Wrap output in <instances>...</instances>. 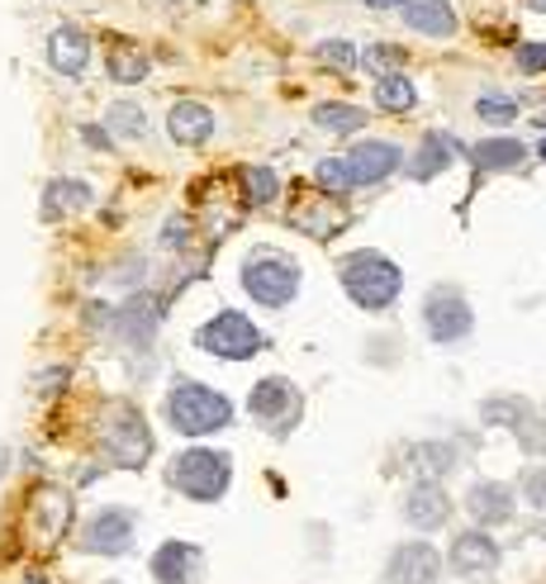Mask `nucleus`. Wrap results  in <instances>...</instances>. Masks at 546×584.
<instances>
[{
	"instance_id": "obj_34",
	"label": "nucleus",
	"mask_w": 546,
	"mask_h": 584,
	"mask_svg": "<svg viewBox=\"0 0 546 584\" xmlns=\"http://www.w3.org/2000/svg\"><path fill=\"white\" fill-rule=\"evenodd\" d=\"M86 142H95V148H110V134H105V128H86Z\"/></svg>"
},
{
	"instance_id": "obj_29",
	"label": "nucleus",
	"mask_w": 546,
	"mask_h": 584,
	"mask_svg": "<svg viewBox=\"0 0 546 584\" xmlns=\"http://www.w3.org/2000/svg\"><path fill=\"white\" fill-rule=\"evenodd\" d=\"M476 114L485 124H509V119H519V105L509 95H476Z\"/></svg>"
},
{
	"instance_id": "obj_13",
	"label": "nucleus",
	"mask_w": 546,
	"mask_h": 584,
	"mask_svg": "<svg viewBox=\"0 0 546 584\" xmlns=\"http://www.w3.org/2000/svg\"><path fill=\"white\" fill-rule=\"evenodd\" d=\"M385 584H442V551L423 537H409L385 556Z\"/></svg>"
},
{
	"instance_id": "obj_26",
	"label": "nucleus",
	"mask_w": 546,
	"mask_h": 584,
	"mask_svg": "<svg viewBox=\"0 0 546 584\" xmlns=\"http://www.w3.org/2000/svg\"><path fill=\"white\" fill-rule=\"evenodd\" d=\"M86 205H91V185H86V181H53L48 185V199H43V214H48V219H57V214L86 209Z\"/></svg>"
},
{
	"instance_id": "obj_22",
	"label": "nucleus",
	"mask_w": 546,
	"mask_h": 584,
	"mask_svg": "<svg viewBox=\"0 0 546 584\" xmlns=\"http://www.w3.org/2000/svg\"><path fill=\"white\" fill-rule=\"evenodd\" d=\"M470 162H476L480 171H513L527 162V148L519 138H485L470 148Z\"/></svg>"
},
{
	"instance_id": "obj_32",
	"label": "nucleus",
	"mask_w": 546,
	"mask_h": 584,
	"mask_svg": "<svg viewBox=\"0 0 546 584\" xmlns=\"http://www.w3.org/2000/svg\"><path fill=\"white\" fill-rule=\"evenodd\" d=\"M519 71H527V77L546 71V43H519Z\"/></svg>"
},
{
	"instance_id": "obj_39",
	"label": "nucleus",
	"mask_w": 546,
	"mask_h": 584,
	"mask_svg": "<svg viewBox=\"0 0 546 584\" xmlns=\"http://www.w3.org/2000/svg\"><path fill=\"white\" fill-rule=\"evenodd\" d=\"M542 413H546V404H542Z\"/></svg>"
},
{
	"instance_id": "obj_35",
	"label": "nucleus",
	"mask_w": 546,
	"mask_h": 584,
	"mask_svg": "<svg viewBox=\"0 0 546 584\" xmlns=\"http://www.w3.org/2000/svg\"><path fill=\"white\" fill-rule=\"evenodd\" d=\"M371 10H395V5H405V0H366Z\"/></svg>"
},
{
	"instance_id": "obj_5",
	"label": "nucleus",
	"mask_w": 546,
	"mask_h": 584,
	"mask_svg": "<svg viewBox=\"0 0 546 584\" xmlns=\"http://www.w3.org/2000/svg\"><path fill=\"white\" fill-rule=\"evenodd\" d=\"M195 347L219 356V362H252V356L266 347V333L242 309H219L214 319L195 328Z\"/></svg>"
},
{
	"instance_id": "obj_37",
	"label": "nucleus",
	"mask_w": 546,
	"mask_h": 584,
	"mask_svg": "<svg viewBox=\"0 0 546 584\" xmlns=\"http://www.w3.org/2000/svg\"><path fill=\"white\" fill-rule=\"evenodd\" d=\"M527 5H533L537 14H546V0H527Z\"/></svg>"
},
{
	"instance_id": "obj_16",
	"label": "nucleus",
	"mask_w": 546,
	"mask_h": 584,
	"mask_svg": "<svg viewBox=\"0 0 546 584\" xmlns=\"http://www.w3.org/2000/svg\"><path fill=\"white\" fill-rule=\"evenodd\" d=\"M409 470H413V480L447 484V476L462 470V447H456V442H442V437L413 442V447H409Z\"/></svg>"
},
{
	"instance_id": "obj_36",
	"label": "nucleus",
	"mask_w": 546,
	"mask_h": 584,
	"mask_svg": "<svg viewBox=\"0 0 546 584\" xmlns=\"http://www.w3.org/2000/svg\"><path fill=\"white\" fill-rule=\"evenodd\" d=\"M24 584H48V575H38V570H34V575H24Z\"/></svg>"
},
{
	"instance_id": "obj_6",
	"label": "nucleus",
	"mask_w": 546,
	"mask_h": 584,
	"mask_svg": "<svg viewBox=\"0 0 546 584\" xmlns=\"http://www.w3.org/2000/svg\"><path fill=\"white\" fill-rule=\"evenodd\" d=\"M238 280H242V290H248L262 309H285L299 295V285H305L299 266L291 262V256H281V252H257V256H248Z\"/></svg>"
},
{
	"instance_id": "obj_19",
	"label": "nucleus",
	"mask_w": 546,
	"mask_h": 584,
	"mask_svg": "<svg viewBox=\"0 0 546 584\" xmlns=\"http://www.w3.org/2000/svg\"><path fill=\"white\" fill-rule=\"evenodd\" d=\"M405 24L413 28V34L423 38H452L456 34V10L452 0H405Z\"/></svg>"
},
{
	"instance_id": "obj_30",
	"label": "nucleus",
	"mask_w": 546,
	"mask_h": 584,
	"mask_svg": "<svg viewBox=\"0 0 546 584\" xmlns=\"http://www.w3.org/2000/svg\"><path fill=\"white\" fill-rule=\"evenodd\" d=\"M110 124H114V134H124V138L148 134V119H143L138 105H110Z\"/></svg>"
},
{
	"instance_id": "obj_15",
	"label": "nucleus",
	"mask_w": 546,
	"mask_h": 584,
	"mask_svg": "<svg viewBox=\"0 0 546 584\" xmlns=\"http://www.w3.org/2000/svg\"><path fill=\"white\" fill-rule=\"evenodd\" d=\"M148 575L152 584H200L205 580V551L185 537H171L148 556Z\"/></svg>"
},
{
	"instance_id": "obj_20",
	"label": "nucleus",
	"mask_w": 546,
	"mask_h": 584,
	"mask_svg": "<svg viewBox=\"0 0 546 584\" xmlns=\"http://www.w3.org/2000/svg\"><path fill=\"white\" fill-rule=\"evenodd\" d=\"M314 124H319L328 138H352L366 128V110L348 105V100H323V105H314Z\"/></svg>"
},
{
	"instance_id": "obj_21",
	"label": "nucleus",
	"mask_w": 546,
	"mask_h": 584,
	"mask_svg": "<svg viewBox=\"0 0 546 584\" xmlns=\"http://www.w3.org/2000/svg\"><path fill=\"white\" fill-rule=\"evenodd\" d=\"M480 419L490 427H509V433H527L533 427V404L519 394H494L480 404Z\"/></svg>"
},
{
	"instance_id": "obj_2",
	"label": "nucleus",
	"mask_w": 546,
	"mask_h": 584,
	"mask_svg": "<svg viewBox=\"0 0 546 584\" xmlns=\"http://www.w3.org/2000/svg\"><path fill=\"white\" fill-rule=\"evenodd\" d=\"M338 280H342V290H348L352 305L366 309V313L395 309L399 290H405V271H399V262H390V256L376 252V248H356V252L342 256Z\"/></svg>"
},
{
	"instance_id": "obj_7",
	"label": "nucleus",
	"mask_w": 546,
	"mask_h": 584,
	"mask_svg": "<svg viewBox=\"0 0 546 584\" xmlns=\"http://www.w3.org/2000/svg\"><path fill=\"white\" fill-rule=\"evenodd\" d=\"M100 447L114 466L124 470H143L152 456V427L143 423V413L134 404H110L105 427H100Z\"/></svg>"
},
{
	"instance_id": "obj_24",
	"label": "nucleus",
	"mask_w": 546,
	"mask_h": 584,
	"mask_svg": "<svg viewBox=\"0 0 546 584\" xmlns=\"http://www.w3.org/2000/svg\"><path fill=\"white\" fill-rule=\"evenodd\" d=\"M376 105L390 114H409L419 105V91H413V81L405 71H385V77H376Z\"/></svg>"
},
{
	"instance_id": "obj_8",
	"label": "nucleus",
	"mask_w": 546,
	"mask_h": 584,
	"mask_svg": "<svg viewBox=\"0 0 546 584\" xmlns=\"http://www.w3.org/2000/svg\"><path fill=\"white\" fill-rule=\"evenodd\" d=\"M134 537H138V513L124 504H105L77 527V551L114 561V556L134 551Z\"/></svg>"
},
{
	"instance_id": "obj_10",
	"label": "nucleus",
	"mask_w": 546,
	"mask_h": 584,
	"mask_svg": "<svg viewBox=\"0 0 546 584\" xmlns=\"http://www.w3.org/2000/svg\"><path fill=\"white\" fill-rule=\"evenodd\" d=\"M248 413L266 427V433L285 437L299 423V413H305V394H299V385L285 380V376H262L248 394Z\"/></svg>"
},
{
	"instance_id": "obj_4",
	"label": "nucleus",
	"mask_w": 546,
	"mask_h": 584,
	"mask_svg": "<svg viewBox=\"0 0 546 584\" xmlns=\"http://www.w3.org/2000/svg\"><path fill=\"white\" fill-rule=\"evenodd\" d=\"M167 484L191 504H219L234 484V456L219 447H185L171 456Z\"/></svg>"
},
{
	"instance_id": "obj_18",
	"label": "nucleus",
	"mask_w": 546,
	"mask_h": 584,
	"mask_svg": "<svg viewBox=\"0 0 546 584\" xmlns=\"http://www.w3.org/2000/svg\"><path fill=\"white\" fill-rule=\"evenodd\" d=\"M48 62L62 71V77H81L86 62H91V38H86L77 24H57L48 38Z\"/></svg>"
},
{
	"instance_id": "obj_23",
	"label": "nucleus",
	"mask_w": 546,
	"mask_h": 584,
	"mask_svg": "<svg viewBox=\"0 0 546 584\" xmlns=\"http://www.w3.org/2000/svg\"><path fill=\"white\" fill-rule=\"evenodd\" d=\"M452 152H456L452 138L428 134L423 148L413 152V162H409V176H413V181H428V176H437V171H447V167H452Z\"/></svg>"
},
{
	"instance_id": "obj_27",
	"label": "nucleus",
	"mask_w": 546,
	"mask_h": 584,
	"mask_svg": "<svg viewBox=\"0 0 546 584\" xmlns=\"http://www.w3.org/2000/svg\"><path fill=\"white\" fill-rule=\"evenodd\" d=\"M281 195V181H276V171L271 167H248L242 171V199H248V205H271V199Z\"/></svg>"
},
{
	"instance_id": "obj_14",
	"label": "nucleus",
	"mask_w": 546,
	"mask_h": 584,
	"mask_svg": "<svg viewBox=\"0 0 546 584\" xmlns=\"http://www.w3.org/2000/svg\"><path fill=\"white\" fill-rule=\"evenodd\" d=\"M462 508H466L470 527L494 533V527L513 523V513H519V490L504 480H470V490L462 494Z\"/></svg>"
},
{
	"instance_id": "obj_9",
	"label": "nucleus",
	"mask_w": 546,
	"mask_h": 584,
	"mask_svg": "<svg viewBox=\"0 0 546 584\" xmlns=\"http://www.w3.org/2000/svg\"><path fill=\"white\" fill-rule=\"evenodd\" d=\"M423 328L437 347H452V342H466L476 333V309L456 285H433L423 295Z\"/></svg>"
},
{
	"instance_id": "obj_31",
	"label": "nucleus",
	"mask_w": 546,
	"mask_h": 584,
	"mask_svg": "<svg viewBox=\"0 0 546 584\" xmlns=\"http://www.w3.org/2000/svg\"><path fill=\"white\" fill-rule=\"evenodd\" d=\"M319 57H323V62H333L338 71H348V67H356V48H352V43H348V38H328V43H323V48H319Z\"/></svg>"
},
{
	"instance_id": "obj_12",
	"label": "nucleus",
	"mask_w": 546,
	"mask_h": 584,
	"mask_svg": "<svg viewBox=\"0 0 546 584\" xmlns=\"http://www.w3.org/2000/svg\"><path fill=\"white\" fill-rule=\"evenodd\" d=\"M399 513H405V523L413 533H442L456 513V499L447 494V484H437V480H413L405 499H399Z\"/></svg>"
},
{
	"instance_id": "obj_11",
	"label": "nucleus",
	"mask_w": 546,
	"mask_h": 584,
	"mask_svg": "<svg viewBox=\"0 0 546 584\" xmlns=\"http://www.w3.org/2000/svg\"><path fill=\"white\" fill-rule=\"evenodd\" d=\"M456 580H490L499 575V565H504V551H499V541L485 533V527H462V533H452V547H447V561Z\"/></svg>"
},
{
	"instance_id": "obj_25",
	"label": "nucleus",
	"mask_w": 546,
	"mask_h": 584,
	"mask_svg": "<svg viewBox=\"0 0 546 584\" xmlns=\"http://www.w3.org/2000/svg\"><path fill=\"white\" fill-rule=\"evenodd\" d=\"M148 53L134 48V43H114L110 48V81H120V85H138L143 77H148Z\"/></svg>"
},
{
	"instance_id": "obj_38",
	"label": "nucleus",
	"mask_w": 546,
	"mask_h": 584,
	"mask_svg": "<svg viewBox=\"0 0 546 584\" xmlns=\"http://www.w3.org/2000/svg\"><path fill=\"white\" fill-rule=\"evenodd\" d=\"M542 157H546V138H542Z\"/></svg>"
},
{
	"instance_id": "obj_17",
	"label": "nucleus",
	"mask_w": 546,
	"mask_h": 584,
	"mask_svg": "<svg viewBox=\"0 0 546 584\" xmlns=\"http://www.w3.org/2000/svg\"><path fill=\"white\" fill-rule=\"evenodd\" d=\"M214 110L205 105V100H177L167 114V134L171 142H181V148H200V142L214 138Z\"/></svg>"
},
{
	"instance_id": "obj_3",
	"label": "nucleus",
	"mask_w": 546,
	"mask_h": 584,
	"mask_svg": "<svg viewBox=\"0 0 546 584\" xmlns=\"http://www.w3.org/2000/svg\"><path fill=\"white\" fill-rule=\"evenodd\" d=\"M399 162H405V152H399L395 142L362 138L342 157L319 162V185H328V195H342V191H352V185H380L385 176H395Z\"/></svg>"
},
{
	"instance_id": "obj_28",
	"label": "nucleus",
	"mask_w": 546,
	"mask_h": 584,
	"mask_svg": "<svg viewBox=\"0 0 546 584\" xmlns=\"http://www.w3.org/2000/svg\"><path fill=\"white\" fill-rule=\"evenodd\" d=\"M519 504L546 518V466H527L519 480Z\"/></svg>"
},
{
	"instance_id": "obj_1",
	"label": "nucleus",
	"mask_w": 546,
	"mask_h": 584,
	"mask_svg": "<svg viewBox=\"0 0 546 584\" xmlns=\"http://www.w3.org/2000/svg\"><path fill=\"white\" fill-rule=\"evenodd\" d=\"M162 413H167L171 433L195 437V442L234 427V399H228L224 390H214V385H205V380H191V376L171 380V390L162 399Z\"/></svg>"
},
{
	"instance_id": "obj_33",
	"label": "nucleus",
	"mask_w": 546,
	"mask_h": 584,
	"mask_svg": "<svg viewBox=\"0 0 546 584\" xmlns=\"http://www.w3.org/2000/svg\"><path fill=\"white\" fill-rule=\"evenodd\" d=\"M390 62H395V53H390V48H366V67H376L380 77H385V67H390Z\"/></svg>"
}]
</instances>
